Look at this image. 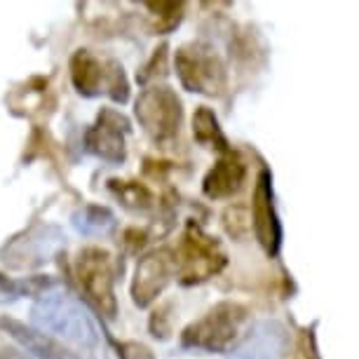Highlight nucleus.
Wrapping results in <instances>:
<instances>
[{"mask_svg":"<svg viewBox=\"0 0 359 359\" xmlns=\"http://www.w3.org/2000/svg\"><path fill=\"white\" fill-rule=\"evenodd\" d=\"M31 322L36 324L33 329L52 338L62 336L78 348L94 350L99 343V331L92 317L87 315L83 303L66 291H45L43 296H38L31 308Z\"/></svg>","mask_w":359,"mask_h":359,"instance_id":"1","label":"nucleus"},{"mask_svg":"<svg viewBox=\"0 0 359 359\" xmlns=\"http://www.w3.org/2000/svg\"><path fill=\"white\" fill-rule=\"evenodd\" d=\"M174 69L184 90L202 97H223L228 90V66L207 40H191L174 54Z\"/></svg>","mask_w":359,"mask_h":359,"instance_id":"2","label":"nucleus"},{"mask_svg":"<svg viewBox=\"0 0 359 359\" xmlns=\"http://www.w3.org/2000/svg\"><path fill=\"white\" fill-rule=\"evenodd\" d=\"M228 263V256L223 252L221 242L214 235H209L200 223L188 221L181 242L174 252L176 277L184 287H195L214 275H219Z\"/></svg>","mask_w":359,"mask_h":359,"instance_id":"3","label":"nucleus"},{"mask_svg":"<svg viewBox=\"0 0 359 359\" xmlns=\"http://www.w3.org/2000/svg\"><path fill=\"white\" fill-rule=\"evenodd\" d=\"M249 310L237 301H221L209 308L200 320L181 331V348L200 352H228L247 322Z\"/></svg>","mask_w":359,"mask_h":359,"instance_id":"4","label":"nucleus"},{"mask_svg":"<svg viewBox=\"0 0 359 359\" xmlns=\"http://www.w3.org/2000/svg\"><path fill=\"white\" fill-rule=\"evenodd\" d=\"M139 127L155 146H172L184 125V101L169 85H148L134 101Z\"/></svg>","mask_w":359,"mask_h":359,"instance_id":"5","label":"nucleus"},{"mask_svg":"<svg viewBox=\"0 0 359 359\" xmlns=\"http://www.w3.org/2000/svg\"><path fill=\"white\" fill-rule=\"evenodd\" d=\"M78 287L92 303L94 310L106 320L118 317V298H115V263L111 252L101 247H85L78 252L76 266Z\"/></svg>","mask_w":359,"mask_h":359,"instance_id":"6","label":"nucleus"},{"mask_svg":"<svg viewBox=\"0 0 359 359\" xmlns=\"http://www.w3.org/2000/svg\"><path fill=\"white\" fill-rule=\"evenodd\" d=\"M249 216H252L256 242L261 245L268 259H277L282 249V240H284V228H282L280 214H277V205H275L273 172H270L268 167H263L259 176H256Z\"/></svg>","mask_w":359,"mask_h":359,"instance_id":"7","label":"nucleus"},{"mask_svg":"<svg viewBox=\"0 0 359 359\" xmlns=\"http://www.w3.org/2000/svg\"><path fill=\"white\" fill-rule=\"evenodd\" d=\"M132 132V123L127 115L115 108H101L97 120L85 132V148L94 158L123 165L127 160V141L125 137Z\"/></svg>","mask_w":359,"mask_h":359,"instance_id":"8","label":"nucleus"},{"mask_svg":"<svg viewBox=\"0 0 359 359\" xmlns=\"http://www.w3.org/2000/svg\"><path fill=\"white\" fill-rule=\"evenodd\" d=\"M176 277L174 252L172 249H155L141 256L134 268V277L130 284V296L137 308H151L158 298L165 294V289Z\"/></svg>","mask_w":359,"mask_h":359,"instance_id":"9","label":"nucleus"},{"mask_svg":"<svg viewBox=\"0 0 359 359\" xmlns=\"http://www.w3.org/2000/svg\"><path fill=\"white\" fill-rule=\"evenodd\" d=\"M289 345V329L280 320H259L230 345L226 359H284Z\"/></svg>","mask_w":359,"mask_h":359,"instance_id":"10","label":"nucleus"},{"mask_svg":"<svg viewBox=\"0 0 359 359\" xmlns=\"http://www.w3.org/2000/svg\"><path fill=\"white\" fill-rule=\"evenodd\" d=\"M0 331L8 334L12 341L33 359H83L73 350L66 348L62 341H57V338L29 327V324L15 320V317H8V315L0 317Z\"/></svg>","mask_w":359,"mask_h":359,"instance_id":"11","label":"nucleus"},{"mask_svg":"<svg viewBox=\"0 0 359 359\" xmlns=\"http://www.w3.org/2000/svg\"><path fill=\"white\" fill-rule=\"evenodd\" d=\"M59 247H62V233L57 228H36L8 249L5 263L12 268H31L43 261H50V256Z\"/></svg>","mask_w":359,"mask_h":359,"instance_id":"12","label":"nucleus"},{"mask_svg":"<svg viewBox=\"0 0 359 359\" xmlns=\"http://www.w3.org/2000/svg\"><path fill=\"white\" fill-rule=\"evenodd\" d=\"M247 181V165L240 160L235 151L221 155L216 165L209 169L202 179V193L209 200H228L245 188Z\"/></svg>","mask_w":359,"mask_h":359,"instance_id":"13","label":"nucleus"},{"mask_svg":"<svg viewBox=\"0 0 359 359\" xmlns=\"http://www.w3.org/2000/svg\"><path fill=\"white\" fill-rule=\"evenodd\" d=\"M69 71H71V83L80 97L94 99L104 92L106 62H101L92 50L78 47L69 59Z\"/></svg>","mask_w":359,"mask_h":359,"instance_id":"14","label":"nucleus"},{"mask_svg":"<svg viewBox=\"0 0 359 359\" xmlns=\"http://www.w3.org/2000/svg\"><path fill=\"white\" fill-rule=\"evenodd\" d=\"M193 137L200 146L205 148H214L221 155L233 153V146H230L228 137L221 130V123L216 118V113L209 106H198L193 113Z\"/></svg>","mask_w":359,"mask_h":359,"instance_id":"15","label":"nucleus"},{"mask_svg":"<svg viewBox=\"0 0 359 359\" xmlns=\"http://www.w3.org/2000/svg\"><path fill=\"white\" fill-rule=\"evenodd\" d=\"M108 191L120 200V205L130 212H148L155 207V195L148 186L141 181H130V179H111L108 181Z\"/></svg>","mask_w":359,"mask_h":359,"instance_id":"16","label":"nucleus"},{"mask_svg":"<svg viewBox=\"0 0 359 359\" xmlns=\"http://www.w3.org/2000/svg\"><path fill=\"white\" fill-rule=\"evenodd\" d=\"M73 228L85 237L108 235L115 228V214L104 205H85L73 214Z\"/></svg>","mask_w":359,"mask_h":359,"instance_id":"17","label":"nucleus"},{"mask_svg":"<svg viewBox=\"0 0 359 359\" xmlns=\"http://www.w3.org/2000/svg\"><path fill=\"white\" fill-rule=\"evenodd\" d=\"M148 10V26L155 36H167L176 31L184 22L186 5L179 0H158V3H146Z\"/></svg>","mask_w":359,"mask_h":359,"instance_id":"18","label":"nucleus"},{"mask_svg":"<svg viewBox=\"0 0 359 359\" xmlns=\"http://www.w3.org/2000/svg\"><path fill=\"white\" fill-rule=\"evenodd\" d=\"M57 287V280L52 275H36V277H22V280H12V277L0 275V294L5 298H22V296H43L45 291H52Z\"/></svg>","mask_w":359,"mask_h":359,"instance_id":"19","label":"nucleus"},{"mask_svg":"<svg viewBox=\"0 0 359 359\" xmlns=\"http://www.w3.org/2000/svg\"><path fill=\"white\" fill-rule=\"evenodd\" d=\"M221 223L223 230L228 233V237L233 240H245V237L252 233V216H249V207L242 205V202H233L223 209L221 214Z\"/></svg>","mask_w":359,"mask_h":359,"instance_id":"20","label":"nucleus"},{"mask_svg":"<svg viewBox=\"0 0 359 359\" xmlns=\"http://www.w3.org/2000/svg\"><path fill=\"white\" fill-rule=\"evenodd\" d=\"M104 92L115 104H127V101H130V80H127L123 64H120L118 59H108L106 62Z\"/></svg>","mask_w":359,"mask_h":359,"instance_id":"21","label":"nucleus"},{"mask_svg":"<svg viewBox=\"0 0 359 359\" xmlns=\"http://www.w3.org/2000/svg\"><path fill=\"white\" fill-rule=\"evenodd\" d=\"M167 52H169V45L162 43L160 47H155L151 59L141 66L139 73H137V83L148 87L151 83H155V80L165 78L167 76Z\"/></svg>","mask_w":359,"mask_h":359,"instance_id":"22","label":"nucleus"},{"mask_svg":"<svg viewBox=\"0 0 359 359\" xmlns=\"http://www.w3.org/2000/svg\"><path fill=\"white\" fill-rule=\"evenodd\" d=\"M148 331L153 338L158 341H167L172 334V324H169V306H160L158 310H153L151 320H148Z\"/></svg>","mask_w":359,"mask_h":359,"instance_id":"23","label":"nucleus"},{"mask_svg":"<svg viewBox=\"0 0 359 359\" xmlns=\"http://www.w3.org/2000/svg\"><path fill=\"white\" fill-rule=\"evenodd\" d=\"M294 359H320V355H317V345H315L313 329H310V331H303L301 338H298Z\"/></svg>","mask_w":359,"mask_h":359,"instance_id":"24","label":"nucleus"},{"mask_svg":"<svg viewBox=\"0 0 359 359\" xmlns=\"http://www.w3.org/2000/svg\"><path fill=\"white\" fill-rule=\"evenodd\" d=\"M118 357L120 359H153L151 350L141 343H120L118 345Z\"/></svg>","mask_w":359,"mask_h":359,"instance_id":"25","label":"nucleus"},{"mask_svg":"<svg viewBox=\"0 0 359 359\" xmlns=\"http://www.w3.org/2000/svg\"><path fill=\"white\" fill-rule=\"evenodd\" d=\"M123 240H125V245H127L130 252H139V249L148 242V233L144 228H127Z\"/></svg>","mask_w":359,"mask_h":359,"instance_id":"26","label":"nucleus"},{"mask_svg":"<svg viewBox=\"0 0 359 359\" xmlns=\"http://www.w3.org/2000/svg\"><path fill=\"white\" fill-rule=\"evenodd\" d=\"M0 359H33V357L26 355L22 348H3L0 350Z\"/></svg>","mask_w":359,"mask_h":359,"instance_id":"27","label":"nucleus"}]
</instances>
